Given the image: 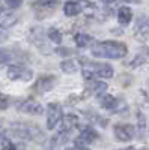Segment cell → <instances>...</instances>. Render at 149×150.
<instances>
[{
	"instance_id": "obj_10",
	"label": "cell",
	"mask_w": 149,
	"mask_h": 150,
	"mask_svg": "<svg viewBox=\"0 0 149 150\" xmlns=\"http://www.w3.org/2000/svg\"><path fill=\"white\" fill-rule=\"evenodd\" d=\"M18 21V17L11 11H5V9H0V27L5 29V27H11Z\"/></svg>"
},
{
	"instance_id": "obj_18",
	"label": "cell",
	"mask_w": 149,
	"mask_h": 150,
	"mask_svg": "<svg viewBox=\"0 0 149 150\" xmlns=\"http://www.w3.org/2000/svg\"><path fill=\"white\" fill-rule=\"evenodd\" d=\"M47 36H48V39L51 41V42H56V44H60L62 42V32L51 27V29H48L47 32Z\"/></svg>"
},
{
	"instance_id": "obj_14",
	"label": "cell",
	"mask_w": 149,
	"mask_h": 150,
	"mask_svg": "<svg viewBox=\"0 0 149 150\" xmlns=\"http://www.w3.org/2000/svg\"><path fill=\"white\" fill-rule=\"evenodd\" d=\"M74 41H76L78 48H86V47H89V45L93 44V38L89 36V35H86V33H77L76 36H74Z\"/></svg>"
},
{
	"instance_id": "obj_2",
	"label": "cell",
	"mask_w": 149,
	"mask_h": 150,
	"mask_svg": "<svg viewBox=\"0 0 149 150\" xmlns=\"http://www.w3.org/2000/svg\"><path fill=\"white\" fill-rule=\"evenodd\" d=\"M11 131L14 132L20 138H27L36 143H42L45 140L44 132L38 126H32V125H23V123H14L11 126Z\"/></svg>"
},
{
	"instance_id": "obj_24",
	"label": "cell",
	"mask_w": 149,
	"mask_h": 150,
	"mask_svg": "<svg viewBox=\"0 0 149 150\" xmlns=\"http://www.w3.org/2000/svg\"><path fill=\"white\" fill-rule=\"evenodd\" d=\"M56 53L60 54V56H71L74 51H72V50H69V48H57Z\"/></svg>"
},
{
	"instance_id": "obj_19",
	"label": "cell",
	"mask_w": 149,
	"mask_h": 150,
	"mask_svg": "<svg viewBox=\"0 0 149 150\" xmlns=\"http://www.w3.org/2000/svg\"><path fill=\"white\" fill-rule=\"evenodd\" d=\"M57 3H59V0H36L35 6L42 8V9H53Z\"/></svg>"
},
{
	"instance_id": "obj_27",
	"label": "cell",
	"mask_w": 149,
	"mask_h": 150,
	"mask_svg": "<svg viewBox=\"0 0 149 150\" xmlns=\"http://www.w3.org/2000/svg\"><path fill=\"white\" fill-rule=\"evenodd\" d=\"M122 2H139V0H122Z\"/></svg>"
},
{
	"instance_id": "obj_12",
	"label": "cell",
	"mask_w": 149,
	"mask_h": 150,
	"mask_svg": "<svg viewBox=\"0 0 149 150\" xmlns=\"http://www.w3.org/2000/svg\"><path fill=\"white\" fill-rule=\"evenodd\" d=\"M81 11H83V8H81L78 0H68V2L63 5V12L68 17H76Z\"/></svg>"
},
{
	"instance_id": "obj_6",
	"label": "cell",
	"mask_w": 149,
	"mask_h": 150,
	"mask_svg": "<svg viewBox=\"0 0 149 150\" xmlns=\"http://www.w3.org/2000/svg\"><path fill=\"white\" fill-rule=\"evenodd\" d=\"M115 137L116 140L122 141V143H127L131 141L134 138V126L133 125H127V123H118L115 125Z\"/></svg>"
},
{
	"instance_id": "obj_22",
	"label": "cell",
	"mask_w": 149,
	"mask_h": 150,
	"mask_svg": "<svg viewBox=\"0 0 149 150\" xmlns=\"http://www.w3.org/2000/svg\"><path fill=\"white\" fill-rule=\"evenodd\" d=\"M9 107V98L0 92V110H6Z\"/></svg>"
},
{
	"instance_id": "obj_17",
	"label": "cell",
	"mask_w": 149,
	"mask_h": 150,
	"mask_svg": "<svg viewBox=\"0 0 149 150\" xmlns=\"http://www.w3.org/2000/svg\"><path fill=\"white\" fill-rule=\"evenodd\" d=\"M60 68H62V71L66 72V74H76L78 71V66H77V63L74 60H63L60 63Z\"/></svg>"
},
{
	"instance_id": "obj_1",
	"label": "cell",
	"mask_w": 149,
	"mask_h": 150,
	"mask_svg": "<svg viewBox=\"0 0 149 150\" xmlns=\"http://www.w3.org/2000/svg\"><path fill=\"white\" fill-rule=\"evenodd\" d=\"M127 45L116 41L98 42L92 47V54L101 59H122L127 56Z\"/></svg>"
},
{
	"instance_id": "obj_25",
	"label": "cell",
	"mask_w": 149,
	"mask_h": 150,
	"mask_svg": "<svg viewBox=\"0 0 149 150\" xmlns=\"http://www.w3.org/2000/svg\"><path fill=\"white\" fill-rule=\"evenodd\" d=\"M6 38H8V35H6V32L0 27V42H3V41H6Z\"/></svg>"
},
{
	"instance_id": "obj_23",
	"label": "cell",
	"mask_w": 149,
	"mask_h": 150,
	"mask_svg": "<svg viewBox=\"0 0 149 150\" xmlns=\"http://www.w3.org/2000/svg\"><path fill=\"white\" fill-rule=\"evenodd\" d=\"M5 3L9 6V8H12V9H15V8H18V6H21V3H23V0H5Z\"/></svg>"
},
{
	"instance_id": "obj_9",
	"label": "cell",
	"mask_w": 149,
	"mask_h": 150,
	"mask_svg": "<svg viewBox=\"0 0 149 150\" xmlns=\"http://www.w3.org/2000/svg\"><path fill=\"white\" fill-rule=\"evenodd\" d=\"M134 33L137 38L140 39H145V38L149 36V17L142 15L137 23H135V27H134Z\"/></svg>"
},
{
	"instance_id": "obj_7",
	"label": "cell",
	"mask_w": 149,
	"mask_h": 150,
	"mask_svg": "<svg viewBox=\"0 0 149 150\" xmlns=\"http://www.w3.org/2000/svg\"><path fill=\"white\" fill-rule=\"evenodd\" d=\"M8 77L11 80H20V81H30L33 78V72L18 65H11L8 68Z\"/></svg>"
},
{
	"instance_id": "obj_8",
	"label": "cell",
	"mask_w": 149,
	"mask_h": 150,
	"mask_svg": "<svg viewBox=\"0 0 149 150\" xmlns=\"http://www.w3.org/2000/svg\"><path fill=\"white\" fill-rule=\"evenodd\" d=\"M57 83V78L54 77V75H44V77H41L38 81L35 83V92L38 93H45V92H50L53 89V87L56 86Z\"/></svg>"
},
{
	"instance_id": "obj_11",
	"label": "cell",
	"mask_w": 149,
	"mask_h": 150,
	"mask_svg": "<svg viewBox=\"0 0 149 150\" xmlns=\"http://www.w3.org/2000/svg\"><path fill=\"white\" fill-rule=\"evenodd\" d=\"M106 90H107V84L103 83V81H96V80H92L88 83V92L95 95V96H104L106 95Z\"/></svg>"
},
{
	"instance_id": "obj_26",
	"label": "cell",
	"mask_w": 149,
	"mask_h": 150,
	"mask_svg": "<svg viewBox=\"0 0 149 150\" xmlns=\"http://www.w3.org/2000/svg\"><path fill=\"white\" fill-rule=\"evenodd\" d=\"M122 150H135L134 147H127V149H122Z\"/></svg>"
},
{
	"instance_id": "obj_13",
	"label": "cell",
	"mask_w": 149,
	"mask_h": 150,
	"mask_svg": "<svg viewBox=\"0 0 149 150\" xmlns=\"http://www.w3.org/2000/svg\"><path fill=\"white\" fill-rule=\"evenodd\" d=\"M99 104H101V107L106 108V110H116L118 105H119V101L111 95H104L99 99Z\"/></svg>"
},
{
	"instance_id": "obj_21",
	"label": "cell",
	"mask_w": 149,
	"mask_h": 150,
	"mask_svg": "<svg viewBox=\"0 0 149 150\" xmlns=\"http://www.w3.org/2000/svg\"><path fill=\"white\" fill-rule=\"evenodd\" d=\"M2 150H18V147L12 143L9 138H3L2 140Z\"/></svg>"
},
{
	"instance_id": "obj_4",
	"label": "cell",
	"mask_w": 149,
	"mask_h": 150,
	"mask_svg": "<svg viewBox=\"0 0 149 150\" xmlns=\"http://www.w3.org/2000/svg\"><path fill=\"white\" fill-rule=\"evenodd\" d=\"M84 62V69H89L91 72H93L96 77L99 78H111L113 77V68H111L110 65L107 63H91V62H88L86 59H81Z\"/></svg>"
},
{
	"instance_id": "obj_16",
	"label": "cell",
	"mask_w": 149,
	"mask_h": 150,
	"mask_svg": "<svg viewBox=\"0 0 149 150\" xmlns=\"http://www.w3.org/2000/svg\"><path fill=\"white\" fill-rule=\"evenodd\" d=\"M62 122H63V131H71L72 128L78 126V123H80L78 117L72 116V114H69V116L63 117V120H62Z\"/></svg>"
},
{
	"instance_id": "obj_5",
	"label": "cell",
	"mask_w": 149,
	"mask_h": 150,
	"mask_svg": "<svg viewBox=\"0 0 149 150\" xmlns=\"http://www.w3.org/2000/svg\"><path fill=\"white\" fill-rule=\"evenodd\" d=\"M17 110L24 112V114H33V116H41L44 114V108L41 104H38L33 99H24V101L17 104Z\"/></svg>"
},
{
	"instance_id": "obj_3",
	"label": "cell",
	"mask_w": 149,
	"mask_h": 150,
	"mask_svg": "<svg viewBox=\"0 0 149 150\" xmlns=\"http://www.w3.org/2000/svg\"><path fill=\"white\" fill-rule=\"evenodd\" d=\"M63 120V110L57 102H50L47 105V129L54 131Z\"/></svg>"
},
{
	"instance_id": "obj_20",
	"label": "cell",
	"mask_w": 149,
	"mask_h": 150,
	"mask_svg": "<svg viewBox=\"0 0 149 150\" xmlns=\"http://www.w3.org/2000/svg\"><path fill=\"white\" fill-rule=\"evenodd\" d=\"M12 60V54L8 51V50L5 48H0V63H9V62Z\"/></svg>"
},
{
	"instance_id": "obj_15",
	"label": "cell",
	"mask_w": 149,
	"mask_h": 150,
	"mask_svg": "<svg viewBox=\"0 0 149 150\" xmlns=\"http://www.w3.org/2000/svg\"><path fill=\"white\" fill-rule=\"evenodd\" d=\"M131 18H133V12H131L130 8L122 6V8L118 11V20H119V23L122 24V26H127V24H130Z\"/></svg>"
}]
</instances>
